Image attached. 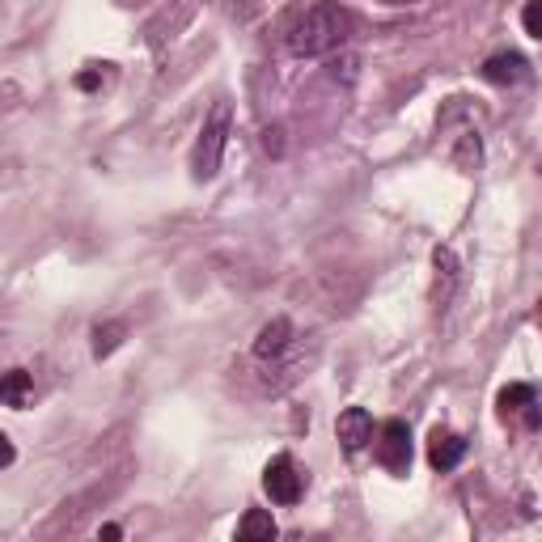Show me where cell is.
I'll use <instances>...</instances> for the list:
<instances>
[{"instance_id": "1", "label": "cell", "mask_w": 542, "mask_h": 542, "mask_svg": "<svg viewBox=\"0 0 542 542\" xmlns=\"http://www.w3.org/2000/svg\"><path fill=\"white\" fill-rule=\"evenodd\" d=\"M352 34V13L339 5H314L288 26V51L293 56H327L343 47Z\"/></svg>"}, {"instance_id": "2", "label": "cell", "mask_w": 542, "mask_h": 542, "mask_svg": "<svg viewBox=\"0 0 542 542\" xmlns=\"http://www.w3.org/2000/svg\"><path fill=\"white\" fill-rule=\"evenodd\" d=\"M229 123H233V111L229 102H216L212 115L204 119V132L195 140V153H191V174L208 183V178L221 170V157H225V140H229Z\"/></svg>"}, {"instance_id": "3", "label": "cell", "mask_w": 542, "mask_h": 542, "mask_svg": "<svg viewBox=\"0 0 542 542\" xmlns=\"http://www.w3.org/2000/svg\"><path fill=\"white\" fill-rule=\"evenodd\" d=\"M377 462H382L390 475H407V466H411V428L403 420H386L382 432H377Z\"/></svg>"}, {"instance_id": "4", "label": "cell", "mask_w": 542, "mask_h": 542, "mask_svg": "<svg viewBox=\"0 0 542 542\" xmlns=\"http://www.w3.org/2000/svg\"><path fill=\"white\" fill-rule=\"evenodd\" d=\"M263 492L276 500V504H297V500H301V471H297V462L288 458V454H280V458L267 462Z\"/></svg>"}, {"instance_id": "5", "label": "cell", "mask_w": 542, "mask_h": 542, "mask_svg": "<svg viewBox=\"0 0 542 542\" xmlns=\"http://www.w3.org/2000/svg\"><path fill=\"white\" fill-rule=\"evenodd\" d=\"M335 437L343 441V449H348V454H360V449H365L369 441H373V415L365 411V407H348L335 420Z\"/></svg>"}, {"instance_id": "6", "label": "cell", "mask_w": 542, "mask_h": 542, "mask_svg": "<svg viewBox=\"0 0 542 542\" xmlns=\"http://www.w3.org/2000/svg\"><path fill=\"white\" fill-rule=\"evenodd\" d=\"M462 458H466V441L458 437V432L437 428L428 437V462L437 466V471H454V466H462Z\"/></svg>"}, {"instance_id": "7", "label": "cell", "mask_w": 542, "mask_h": 542, "mask_svg": "<svg viewBox=\"0 0 542 542\" xmlns=\"http://www.w3.org/2000/svg\"><path fill=\"white\" fill-rule=\"evenodd\" d=\"M483 77L492 85H517L530 77V64L517 56V51H496V56H487L483 64Z\"/></svg>"}, {"instance_id": "8", "label": "cell", "mask_w": 542, "mask_h": 542, "mask_svg": "<svg viewBox=\"0 0 542 542\" xmlns=\"http://www.w3.org/2000/svg\"><path fill=\"white\" fill-rule=\"evenodd\" d=\"M288 339H293V327H288V318L267 322V327L259 331V339H255V356H259V360H276V356L288 348Z\"/></svg>"}, {"instance_id": "9", "label": "cell", "mask_w": 542, "mask_h": 542, "mask_svg": "<svg viewBox=\"0 0 542 542\" xmlns=\"http://www.w3.org/2000/svg\"><path fill=\"white\" fill-rule=\"evenodd\" d=\"M30 373L26 369H9L5 373V386H0V399H5V407H13V411H22L26 403H30Z\"/></svg>"}, {"instance_id": "10", "label": "cell", "mask_w": 542, "mask_h": 542, "mask_svg": "<svg viewBox=\"0 0 542 542\" xmlns=\"http://www.w3.org/2000/svg\"><path fill=\"white\" fill-rule=\"evenodd\" d=\"M238 538L242 542H271L276 538V521H271V513H263V509H250L238 526Z\"/></svg>"}, {"instance_id": "11", "label": "cell", "mask_w": 542, "mask_h": 542, "mask_svg": "<svg viewBox=\"0 0 542 542\" xmlns=\"http://www.w3.org/2000/svg\"><path fill=\"white\" fill-rule=\"evenodd\" d=\"M500 415H517V411H526V407H538V390L526 386V382H513V386H504L500 390Z\"/></svg>"}, {"instance_id": "12", "label": "cell", "mask_w": 542, "mask_h": 542, "mask_svg": "<svg viewBox=\"0 0 542 542\" xmlns=\"http://www.w3.org/2000/svg\"><path fill=\"white\" fill-rule=\"evenodd\" d=\"M123 322H106V327H94V356L102 360V356H111L115 348H119V339H123Z\"/></svg>"}, {"instance_id": "13", "label": "cell", "mask_w": 542, "mask_h": 542, "mask_svg": "<svg viewBox=\"0 0 542 542\" xmlns=\"http://www.w3.org/2000/svg\"><path fill=\"white\" fill-rule=\"evenodd\" d=\"M521 30L542 43V0H526V9H521Z\"/></svg>"}, {"instance_id": "14", "label": "cell", "mask_w": 542, "mask_h": 542, "mask_svg": "<svg viewBox=\"0 0 542 542\" xmlns=\"http://www.w3.org/2000/svg\"><path fill=\"white\" fill-rule=\"evenodd\" d=\"M284 132L280 128H267V136H263V144H267V153H280L284 149V140H280Z\"/></svg>"}, {"instance_id": "15", "label": "cell", "mask_w": 542, "mask_h": 542, "mask_svg": "<svg viewBox=\"0 0 542 542\" xmlns=\"http://www.w3.org/2000/svg\"><path fill=\"white\" fill-rule=\"evenodd\" d=\"M77 85H81V89H98V85H102V72H81Z\"/></svg>"}, {"instance_id": "16", "label": "cell", "mask_w": 542, "mask_h": 542, "mask_svg": "<svg viewBox=\"0 0 542 542\" xmlns=\"http://www.w3.org/2000/svg\"><path fill=\"white\" fill-rule=\"evenodd\" d=\"M98 538H106V542H115V538H123V530H119V526H102V530H98Z\"/></svg>"}, {"instance_id": "17", "label": "cell", "mask_w": 542, "mask_h": 542, "mask_svg": "<svg viewBox=\"0 0 542 542\" xmlns=\"http://www.w3.org/2000/svg\"><path fill=\"white\" fill-rule=\"evenodd\" d=\"M538 327H542V301H538Z\"/></svg>"}]
</instances>
